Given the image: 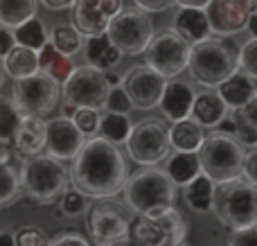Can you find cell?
Returning <instances> with one entry per match:
<instances>
[{"mask_svg":"<svg viewBox=\"0 0 257 246\" xmlns=\"http://www.w3.org/2000/svg\"><path fill=\"white\" fill-rule=\"evenodd\" d=\"M237 5H239L244 12H248V14H253L255 9H257V0H235Z\"/></svg>","mask_w":257,"mask_h":246,"instance_id":"obj_54","label":"cell"},{"mask_svg":"<svg viewBox=\"0 0 257 246\" xmlns=\"http://www.w3.org/2000/svg\"><path fill=\"white\" fill-rule=\"evenodd\" d=\"M59 208H61V215L66 217H81L88 212V197L81 194L77 188H66L61 194V201H59Z\"/></svg>","mask_w":257,"mask_h":246,"instance_id":"obj_35","label":"cell"},{"mask_svg":"<svg viewBox=\"0 0 257 246\" xmlns=\"http://www.w3.org/2000/svg\"><path fill=\"white\" fill-rule=\"evenodd\" d=\"M14 48H16V36H14V30L0 27V61H5V57H7Z\"/></svg>","mask_w":257,"mask_h":246,"instance_id":"obj_43","label":"cell"},{"mask_svg":"<svg viewBox=\"0 0 257 246\" xmlns=\"http://www.w3.org/2000/svg\"><path fill=\"white\" fill-rule=\"evenodd\" d=\"M203 140V127L199 122H194L192 117L174 122L172 129H169V143H172L174 152H199Z\"/></svg>","mask_w":257,"mask_h":246,"instance_id":"obj_25","label":"cell"},{"mask_svg":"<svg viewBox=\"0 0 257 246\" xmlns=\"http://www.w3.org/2000/svg\"><path fill=\"white\" fill-rule=\"evenodd\" d=\"M86 136L75 127L72 120L66 117H57V120L48 122V140H45V152L57 161H75L79 152L86 145Z\"/></svg>","mask_w":257,"mask_h":246,"instance_id":"obj_15","label":"cell"},{"mask_svg":"<svg viewBox=\"0 0 257 246\" xmlns=\"http://www.w3.org/2000/svg\"><path fill=\"white\" fill-rule=\"evenodd\" d=\"M196 93L187 81L183 79H172L167 81L160 97V113L163 117H167L169 122H181L192 117V108H194Z\"/></svg>","mask_w":257,"mask_h":246,"instance_id":"obj_17","label":"cell"},{"mask_svg":"<svg viewBox=\"0 0 257 246\" xmlns=\"http://www.w3.org/2000/svg\"><path fill=\"white\" fill-rule=\"evenodd\" d=\"M214 212L219 221L232 230L257 226V185L246 179L219 185L214 194Z\"/></svg>","mask_w":257,"mask_h":246,"instance_id":"obj_6","label":"cell"},{"mask_svg":"<svg viewBox=\"0 0 257 246\" xmlns=\"http://www.w3.org/2000/svg\"><path fill=\"white\" fill-rule=\"evenodd\" d=\"M63 99L68 104H75L77 108H93V111H102L106 108V99L111 93L104 72L95 70L90 66L75 68L70 77L63 81Z\"/></svg>","mask_w":257,"mask_h":246,"instance_id":"obj_10","label":"cell"},{"mask_svg":"<svg viewBox=\"0 0 257 246\" xmlns=\"http://www.w3.org/2000/svg\"><path fill=\"white\" fill-rule=\"evenodd\" d=\"M172 30L178 36L187 41L190 45H196L201 41L210 39V23L205 16V9H192V7H181L174 16Z\"/></svg>","mask_w":257,"mask_h":246,"instance_id":"obj_21","label":"cell"},{"mask_svg":"<svg viewBox=\"0 0 257 246\" xmlns=\"http://www.w3.org/2000/svg\"><path fill=\"white\" fill-rule=\"evenodd\" d=\"M210 0H174V5L178 7H192V9H205Z\"/></svg>","mask_w":257,"mask_h":246,"instance_id":"obj_49","label":"cell"},{"mask_svg":"<svg viewBox=\"0 0 257 246\" xmlns=\"http://www.w3.org/2000/svg\"><path fill=\"white\" fill-rule=\"evenodd\" d=\"M239 70L257 79V39H250L239 50Z\"/></svg>","mask_w":257,"mask_h":246,"instance_id":"obj_37","label":"cell"},{"mask_svg":"<svg viewBox=\"0 0 257 246\" xmlns=\"http://www.w3.org/2000/svg\"><path fill=\"white\" fill-rule=\"evenodd\" d=\"M84 57L86 66L95 68L99 72H108L111 68H115L122 59V52L111 43L106 34L102 36H88L84 45Z\"/></svg>","mask_w":257,"mask_h":246,"instance_id":"obj_22","label":"cell"},{"mask_svg":"<svg viewBox=\"0 0 257 246\" xmlns=\"http://www.w3.org/2000/svg\"><path fill=\"white\" fill-rule=\"evenodd\" d=\"M39 68L43 75H48L50 79H54L57 84L59 81L63 84V81L75 72V66H72L70 57L59 52V50L52 45V41H48V43L39 50Z\"/></svg>","mask_w":257,"mask_h":246,"instance_id":"obj_26","label":"cell"},{"mask_svg":"<svg viewBox=\"0 0 257 246\" xmlns=\"http://www.w3.org/2000/svg\"><path fill=\"white\" fill-rule=\"evenodd\" d=\"M219 97L226 102L228 108H241L248 102H253L257 97V79L250 75H246L244 70H237L235 75H230L223 84L217 86Z\"/></svg>","mask_w":257,"mask_h":246,"instance_id":"obj_20","label":"cell"},{"mask_svg":"<svg viewBox=\"0 0 257 246\" xmlns=\"http://www.w3.org/2000/svg\"><path fill=\"white\" fill-rule=\"evenodd\" d=\"M39 3L43 5L45 9H50V12H63V9L75 7L77 0H39Z\"/></svg>","mask_w":257,"mask_h":246,"instance_id":"obj_48","label":"cell"},{"mask_svg":"<svg viewBox=\"0 0 257 246\" xmlns=\"http://www.w3.org/2000/svg\"><path fill=\"white\" fill-rule=\"evenodd\" d=\"M237 113H239L241 117H244L246 122H250L253 127H257V97L253 99V102H248L246 106L237 108Z\"/></svg>","mask_w":257,"mask_h":246,"instance_id":"obj_47","label":"cell"},{"mask_svg":"<svg viewBox=\"0 0 257 246\" xmlns=\"http://www.w3.org/2000/svg\"><path fill=\"white\" fill-rule=\"evenodd\" d=\"M72 122H75V127L81 131V134L86 136V138H97V131H99V122H102V117H99V111H93V108H79L77 111V115L72 117Z\"/></svg>","mask_w":257,"mask_h":246,"instance_id":"obj_36","label":"cell"},{"mask_svg":"<svg viewBox=\"0 0 257 246\" xmlns=\"http://www.w3.org/2000/svg\"><path fill=\"white\" fill-rule=\"evenodd\" d=\"M9 156H12V154H9L7 143H3V140H0V163H7Z\"/></svg>","mask_w":257,"mask_h":246,"instance_id":"obj_55","label":"cell"},{"mask_svg":"<svg viewBox=\"0 0 257 246\" xmlns=\"http://www.w3.org/2000/svg\"><path fill=\"white\" fill-rule=\"evenodd\" d=\"M21 185L23 194L30 201L48 206L57 201L68 188V170L61 165V161L52 158L50 154L25 158L21 170Z\"/></svg>","mask_w":257,"mask_h":246,"instance_id":"obj_4","label":"cell"},{"mask_svg":"<svg viewBox=\"0 0 257 246\" xmlns=\"http://www.w3.org/2000/svg\"><path fill=\"white\" fill-rule=\"evenodd\" d=\"M138 5V9L145 14H154V12H165L169 9V5H174V0H133Z\"/></svg>","mask_w":257,"mask_h":246,"instance_id":"obj_44","label":"cell"},{"mask_svg":"<svg viewBox=\"0 0 257 246\" xmlns=\"http://www.w3.org/2000/svg\"><path fill=\"white\" fill-rule=\"evenodd\" d=\"M14 102L23 115L43 117L57 106L59 84L43 72H36L34 77H27V79H18L14 84Z\"/></svg>","mask_w":257,"mask_h":246,"instance_id":"obj_13","label":"cell"},{"mask_svg":"<svg viewBox=\"0 0 257 246\" xmlns=\"http://www.w3.org/2000/svg\"><path fill=\"white\" fill-rule=\"evenodd\" d=\"M230 246H257V226L241 228V230H232Z\"/></svg>","mask_w":257,"mask_h":246,"instance_id":"obj_41","label":"cell"},{"mask_svg":"<svg viewBox=\"0 0 257 246\" xmlns=\"http://www.w3.org/2000/svg\"><path fill=\"white\" fill-rule=\"evenodd\" d=\"M241 176H244L248 183L257 185V149H250V152L246 154V158H244V172H241Z\"/></svg>","mask_w":257,"mask_h":246,"instance_id":"obj_42","label":"cell"},{"mask_svg":"<svg viewBox=\"0 0 257 246\" xmlns=\"http://www.w3.org/2000/svg\"><path fill=\"white\" fill-rule=\"evenodd\" d=\"M39 0H0V25L7 30H16L23 23L36 16Z\"/></svg>","mask_w":257,"mask_h":246,"instance_id":"obj_29","label":"cell"},{"mask_svg":"<svg viewBox=\"0 0 257 246\" xmlns=\"http://www.w3.org/2000/svg\"><path fill=\"white\" fill-rule=\"evenodd\" d=\"M0 246H16V233L0 230Z\"/></svg>","mask_w":257,"mask_h":246,"instance_id":"obj_50","label":"cell"},{"mask_svg":"<svg viewBox=\"0 0 257 246\" xmlns=\"http://www.w3.org/2000/svg\"><path fill=\"white\" fill-rule=\"evenodd\" d=\"M14 36H16V45L30 48V50H34V52H39V50L50 41V34H48V30H45L43 21H39L36 16L30 18L27 23H23L21 27H16V30H14Z\"/></svg>","mask_w":257,"mask_h":246,"instance_id":"obj_31","label":"cell"},{"mask_svg":"<svg viewBox=\"0 0 257 246\" xmlns=\"http://www.w3.org/2000/svg\"><path fill=\"white\" fill-rule=\"evenodd\" d=\"M169 149V129L160 120H142L133 127L126 140V154L142 167H156L167 158Z\"/></svg>","mask_w":257,"mask_h":246,"instance_id":"obj_8","label":"cell"},{"mask_svg":"<svg viewBox=\"0 0 257 246\" xmlns=\"http://www.w3.org/2000/svg\"><path fill=\"white\" fill-rule=\"evenodd\" d=\"M45 140H48V122L43 117H32V115H23L21 125L16 129L14 136V145L16 152L23 158H32L39 156L45 149Z\"/></svg>","mask_w":257,"mask_h":246,"instance_id":"obj_19","label":"cell"},{"mask_svg":"<svg viewBox=\"0 0 257 246\" xmlns=\"http://www.w3.org/2000/svg\"><path fill=\"white\" fill-rule=\"evenodd\" d=\"M131 108H133V104H131V99H128L126 90L122 88V86L111 88L108 99H106V111L108 113H117V115H128Z\"/></svg>","mask_w":257,"mask_h":246,"instance_id":"obj_38","label":"cell"},{"mask_svg":"<svg viewBox=\"0 0 257 246\" xmlns=\"http://www.w3.org/2000/svg\"><path fill=\"white\" fill-rule=\"evenodd\" d=\"M104 77H106V81H108V86L111 88H115V86H122V81H124V77H120V75H115V72H104Z\"/></svg>","mask_w":257,"mask_h":246,"instance_id":"obj_51","label":"cell"},{"mask_svg":"<svg viewBox=\"0 0 257 246\" xmlns=\"http://www.w3.org/2000/svg\"><path fill=\"white\" fill-rule=\"evenodd\" d=\"M77 111H79V108H77L75 106V104H63V108H61V113H63V115L61 117H66V120H72V117H75L77 115Z\"/></svg>","mask_w":257,"mask_h":246,"instance_id":"obj_52","label":"cell"},{"mask_svg":"<svg viewBox=\"0 0 257 246\" xmlns=\"http://www.w3.org/2000/svg\"><path fill=\"white\" fill-rule=\"evenodd\" d=\"M50 41H52V45L59 50L61 54H66V57H72V54H77L81 50V34L75 30V27L70 25H59L52 30V36H50Z\"/></svg>","mask_w":257,"mask_h":246,"instance_id":"obj_34","label":"cell"},{"mask_svg":"<svg viewBox=\"0 0 257 246\" xmlns=\"http://www.w3.org/2000/svg\"><path fill=\"white\" fill-rule=\"evenodd\" d=\"M176 246H187V244H185V242H181V244H176Z\"/></svg>","mask_w":257,"mask_h":246,"instance_id":"obj_58","label":"cell"},{"mask_svg":"<svg viewBox=\"0 0 257 246\" xmlns=\"http://www.w3.org/2000/svg\"><path fill=\"white\" fill-rule=\"evenodd\" d=\"M21 120H23V113L18 111L16 102L0 95V140H3V143L14 140Z\"/></svg>","mask_w":257,"mask_h":246,"instance_id":"obj_33","label":"cell"},{"mask_svg":"<svg viewBox=\"0 0 257 246\" xmlns=\"http://www.w3.org/2000/svg\"><path fill=\"white\" fill-rule=\"evenodd\" d=\"M16 246H50V239L39 228H23L16 233Z\"/></svg>","mask_w":257,"mask_h":246,"instance_id":"obj_40","label":"cell"},{"mask_svg":"<svg viewBox=\"0 0 257 246\" xmlns=\"http://www.w3.org/2000/svg\"><path fill=\"white\" fill-rule=\"evenodd\" d=\"M246 30L250 32V36H253V39H257V9L248 16V25H246Z\"/></svg>","mask_w":257,"mask_h":246,"instance_id":"obj_53","label":"cell"},{"mask_svg":"<svg viewBox=\"0 0 257 246\" xmlns=\"http://www.w3.org/2000/svg\"><path fill=\"white\" fill-rule=\"evenodd\" d=\"M232 45L235 43L221 39H205L192 45L187 61L190 75L208 88H217L219 84H223L239 70V52Z\"/></svg>","mask_w":257,"mask_h":246,"instance_id":"obj_3","label":"cell"},{"mask_svg":"<svg viewBox=\"0 0 257 246\" xmlns=\"http://www.w3.org/2000/svg\"><path fill=\"white\" fill-rule=\"evenodd\" d=\"M165 86H167V79L147 63L145 66H133L122 81V88L126 90L131 104L140 111H149V108L158 106Z\"/></svg>","mask_w":257,"mask_h":246,"instance_id":"obj_14","label":"cell"},{"mask_svg":"<svg viewBox=\"0 0 257 246\" xmlns=\"http://www.w3.org/2000/svg\"><path fill=\"white\" fill-rule=\"evenodd\" d=\"M72 23L81 36H102L108 32L111 16L104 12L102 0H77L72 7Z\"/></svg>","mask_w":257,"mask_h":246,"instance_id":"obj_18","label":"cell"},{"mask_svg":"<svg viewBox=\"0 0 257 246\" xmlns=\"http://www.w3.org/2000/svg\"><path fill=\"white\" fill-rule=\"evenodd\" d=\"M131 217L124 212V206L102 199L88 212L90 239L97 246H113L131 237Z\"/></svg>","mask_w":257,"mask_h":246,"instance_id":"obj_11","label":"cell"},{"mask_svg":"<svg viewBox=\"0 0 257 246\" xmlns=\"http://www.w3.org/2000/svg\"><path fill=\"white\" fill-rule=\"evenodd\" d=\"M106 36L122 54H142L154 41V23L140 9H122L108 25Z\"/></svg>","mask_w":257,"mask_h":246,"instance_id":"obj_7","label":"cell"},{"mask_svg":"<svg viewBox=\"0 0 257 246\" xmlns=\"http://www.w3.org/2000/svg\"><path fill=\"white\" fill-rule=\"evenodd\" d=\"M196 154H199L203 174L212 179L214 183L223 185L241 179L246 152L235 138H228V136L212 131L210 136H205L203 145Z\"/></svg>","mask_w":257,"mask_h":246,"instance_id":"obj_5","label":"cell"},{"mask_svg":"<svg viewBox=\"0 0 257 246\" xmlns=\"http://www.w3.org/2000/svg\"><path fill=\"white\" fill-rule=\"evenodd\" d=\"M228 115V106L217 90H203L196 93L194 108H192V120L199 122L201 127H217L223 117Z\"/></svg>","mask_w":257,"mask_h":246,"instance_id":"obj_24","label":"cell"},{"mask_svg":"<svg viewBox=\"0 0 257 246\" xmlns=\"http://www.w3.org/2000/svg\"><path fill=\"white\" fill-rule=\"evenodd\" d=\"M214 181L208 179L205 174L196 176L190 185L185 188V203L192 208L194 212H208L214 208V194H217V188H214Z\"/></svg>","mask_w":257,"mask_h":246,"instance_id":"obj_28","label":"cell"},{"mask_svg":"<svg viewBox=\"0 0 257 246\" xmlns=\"http://www.w3.org/2000/svg\"><path fill=\"white\" fill-rule=\"evenodd\" d=\"M21 194H23L21 172H16L7 163H0V210L12 206Z\"/></svg>","mask_w":257,"mask_h":246,"instance_id":"obj_32","label":"cell"},{"mask_svg":"<svg viewBox=\"0 0 257 246\" xmlns=\"http://www.w3.org/2000/svg\"><path fill=\"white\" fill-rule=\"evenodd\" d=\"M165 172H167V176L172 179V183L176 185V188H187L196 176L203 174L199 154L196 152H174L172 156L167 158Z\"/></svg>","mask_w":257,"mask_h":246,"instance_id":"obj_23","label":"cell"},{"mask_svg":"<svg viewBox=\"0 0 257 246\" xmlns=\"http://www.w3.org/2000/svg\"><path fill=\"white\" fill-rule=\"evenodd\" d=\"M3 68L9 77L14 79H27V77H34L36 72H41L39 68V52L30 48H23V45H16L12 52L5 57Z\"/></svg>","mask_w":257,"mask_h":246,"instance_id":"obj_27","label":"cell"},{"mask_svg":"<svg viewBox=\"0 0 257 246\" xmlns=\"http://www.w3.org/2000/svg\"><path fill=\"white\" fill-rule=\"evenodd\" d=\"M174 201L176 185L160 167H142L124 185V203L136 217H158L172 210Z\"/></svg>","mask_w":257,"mask_h":246,"instance_id":"obj_2","label":"cell"},{"mask_svg":"<svg viewBox=\"0 0 257 246\" xmlns=\"http://www.w3.org/2000/svg\"><path fill=\"white\" fill-rule=\"evenodd\" d=\"M190 50H192V45L183 36H178L174 30L160 32L158 36H154V41L149 43V48L145 52L147 66L154 68L165 79L178 77L187 68Z\"/></svg>","mask_w":257,"mask_h":246,"instance_id":"obj_12","label":"cell"},{"mask_svg":"<svg viewBox=\"0 0 257 246\" xmlns=\"http://www.w3.org/2000/svg\"><path fill=\"white\" fill-rule=\"evenodd\" d=\"M72 185L88 199H113L124 192L128 181V167L115 145L104 138L86 140L84 149L75 158L70 172Z\"/></svg>","mask_w":257,"mask_h":246,"instance_id":"obj_1","label":"cell"},{"mask_svg":"<svg viewBox=\"0 0 257 246\" xmlns=\"http://www.w3.org/2000/svg\"><path fill=\"white\" fill-rule=\"evenodd\" d=\"M113 246H140V244H136L131 237H128V239H124V242H117V244H113Z\"/></svg>","mask_w":257,"mask_h":246,"instance_id":"obj_56","label":"cell"},{"mask_svg":"<svg viewBox=\"0 0 257 246\" xmlns=\"http://www.w3.org/2000/svg\"><path fill=\"white\" fill-rule=\"evenodd\" d=\"M210 30L219 36H232L237 32L246 30L248 25V12L239 7L235 0H210L205 7Z\"/></svg>","mask_w":257,"mask_h":246,"instance_id":"obj_16","label":"cell"},{"mask_svg":"<svg viewBox=\"0 0 257 246\" xmlns=\"http://www.w3.org/2000/svg\"><path fill=\"white\" fill-rule=\"evenodd\" d=\"M50 246H90V244L86 242L81 235H77V233H66V235H59L57 239H52V242H50Z\"/></svg>","mask_w":257,"mask_h":246,"instance_id":"obj_45","label":"cell"},{"mask_svg":"<svg viewBox=\"0 0 257 246\" xmlns=\"http://www.w3.org/2000/svg\"><path fill=\"white\" fill-rule=\"evenodd\" d=\"M214 131H217V134H221V136H228V138H235V136H237L235 117H232V115H226L217 127H214Z\"/></svg>","mask_w":257,"mask_h":246,"instance_id":"obj_46","label":"cell"},{"mask_svg":"<svg viewBox=\"0 0 257 246\" xmlns=\"http://www.w3.org/2000/svg\"><path fill=\"white\" fill-rule=\"evenodd\" d=\"M187 226L178 210L158 217H136L131 221V239L140 246H176L185 242Z\"/></svg>","mask_w":257,"mask_h":246,"instance_id":"obj_9","label":"cell"},{"mask_svg":"<svg viewBox=\"0 0 257 246\" xmlns=\"http://www.w3.org/2000/svg\"><path fill=\"white\" fill-rule=\"evenodd\" d=\"M133 131V125L131 120H128V115H117V113H108L106 117H102V122H99V131L97 136L99 138H104L106 143L111 145H126L128 136H131Z\"/></svg>","mask_w":257,"mask_h":246,"instance_id":"obj_30","label":"cell"},{"mask_svg":"<svg viewBox=\"0 0 257 246\" xmlns=\"http://www.w3.org/2000/svg\"><path fill=\"white\" fill-rule=\"evenodd\" d=\"M5 75H7V72H5L3 63H0V88H3V84H5Z\"/></svg>","mask_w":257,"mask_h":246,"instance_id":"obj_57","label":"cell"},{"mask_svg":"<svg viewBox=\"0 0 257 246\" xmlns=\"http://www.w3.org/2000/svg\"><path fill=\"white\" fill-rule=\"evenodd\" d=\"M232 117H235V125H237V136H235V140H237L239 145H246V147L257 149V127H253L250 122H246L237 111L232 113Z\"/></svg>","mask_w":257,"mask_h":246,"instance_id":"obj_39","label":"cell"}]
</instances>
